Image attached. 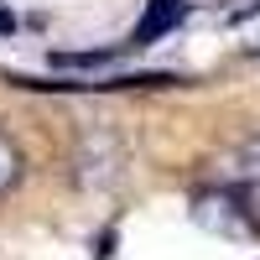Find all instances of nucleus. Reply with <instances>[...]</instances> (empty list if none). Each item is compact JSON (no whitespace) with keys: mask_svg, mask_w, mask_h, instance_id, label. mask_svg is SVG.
I'll return each instance as SVG.
<instances>
[{"mask_svg":"<svg viewBox=\"0 0 260 260\" xmlns=\"http://www.w3.org/2000/svg\"><path fill=\"white\" fill-rule=\"evenodd\" d=\"M224 177H229V187H234V182H240V187H255V182H260V130L245 136V141L224 156Z\"/></svg>","mask_w":260,"mask_h":260,"instance_id":"obj_3","label":"nucleus"},{"mask_svg":"<svg viewBox=\"0 0 260 260\" xmlns=\"http://www.w3.org/2000/svg\"><path fill=\"white\" fill-rule=\"evenodd\" d=\"M192 224L219 234V240H255L260 224H255V208L245 203L240 187H208L192 198Z\"/></svg>","mask_w":260,"mask_h":260,"instance_id":"obj_1","label":"nucleus"},{"mask_svg":"<svg viewBox=\"0 0 260 260\" xmlns=\"http://www.w3.org/2000/svg\"><path fill=\"white\" fill-rule=\"evenodd\" d=\"M182 11H187V0H151V11L141 16V26H136V37H130V47H146L151 37L172 31V26L182 21Z\"/></svg>","mask_w":260,"mask_h":260,"instance_id":"obj_4","label":"nucleus"},{"mask_svg":"<svg viewBox=\"0 0 260 260\" xmlns=\"http://www.w3.org/2000/svg\"><path fill=\"white\" fill-rule=\"evenodd\" d=\"M21 167H26V161H21V146L11 141V130L0 125V198L21 182Z\"/></svg>","mask_w":260,"mask_h":260,"instance_id":"obj_5","label":"nucleus"},{"mask_svg":"<svg viewBox=\"0 0 260 260\" xmlns=\"http://www.w3.org/2000/svg\"><path fill=\"white\" fill-rule=\"evenodd\" d=\"M11 26H16V16H11L6 6H0V31H11Z\"/></svg>","mask_w":260,"mask_h":260,"instance_id":"obj_6","label":"nucleus"},{"mask_svg":"<svg viewBox=\"0 0 260 260\" xmlns=\"http://www.w3.org/2000/svg\"><path fill=\"white\" fill-rule=\"evenodd\" d=\"M73 172H78L83 187L115 182L120 172H125V146H120V136H110V130H89V136L78 141V151H73Z\"/></svg>","mask_w":260,"mask_h":260,"instance_id":"obj_2","label":"nucleus"}]
</instances>
